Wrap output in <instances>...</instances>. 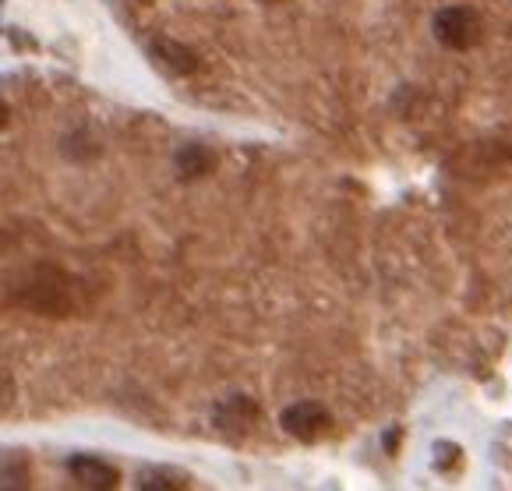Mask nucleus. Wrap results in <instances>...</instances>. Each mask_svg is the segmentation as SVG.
<instances>
[{
    "label": "nucleus",
    "mask_w": 512,
    "mask_h": 491,
    "mask_svg": "<svg viewBox=\"0 0 512 491\" xmlns=\"http://www.w3.org/2000/svg\"><path fill=\"white\" fill-rule=\"evenodd\" d=\"M152 57H156L166 71H174V75H195L198 71L195 50L177 43V39H156V43H152Z\"/></svg>",
    "instance_id": "obj_5"
},
{
    "label": "nucleus",
    "mask_w": 512,
    "mask_h": 491,
    "mask_svg": "<svg viewBox=\"0 0 512 491\" xmlns=\"http://www.w3.org/2000/svg\"><path fill=\"white\" fill-rule=\"evenodd\" d=\"M484 36V22L467 4H452L435 15V39L449 50H470Z\"/></svg>",
    "instance_id": "obj_2"
},
{
    "label": "nucleus",
    "mask_w": 512,
    "mask_h": 491,
    "mask_svg": "<svg viewBox=\"0 0 512 491\" xmlns=\"http://www.w3.org/2000/svg\"><path fill=\"white\" fill-rule=\"evenodd\" d=\"M255 417H258V407L248 396H234V400L219 410V424H223V428H230V421H237V428H248Z\"/></svg>",
    "instance_id": "obj_8"
},
{
    "label": "nucleus",
    "mask_w": 512,
    "mask_h": 491,
    "mask_svg": "<svg viewBox=\"0 0 512 491\" xmlns=\"http://www.w3.org/2000/svg\"><path fill=\"white\" fill-rule=\"evenodd\" d=\"M212 167H216V156H212L205 145L188 142L177 152V170H181V177H202V174H209Z\"/></svg>",
    "instance_id": "obj_6"
},
{
    "label": "nucleus",
    "mask_w": 512,
    "mask_h": 491,
    "mask_svg": "<svg viewBox=\"0 0 512 491\" xmlns=\"http://www.w3.org/2000/svg\"><path fill=\"white\" fill-rule=\"evenodd\" d=\"M29 484V467H25L22 453H8L4 456V488H22Z\"/></svg>",
    "instance_id": "obj_9"
},
{
    "label": "nucleus",
    "mask_w": 512,
    "mask_h": 491,
    "mask_svg": "<svg viewBox=\"0 0 512 491\" xmlns=\"http://www.w3.org/2000/svg\"><path fill=\"white\" fill-rule=\"evenodd\" d=\"M279 424H283V431H287L290 439L318 442V439H325V435L332 431V414L322 407V403L301 400V403H290V407L283 410Z\"/></svg>",
    "instance_id": "obj_3"
},
{
    "label": "nucleus",
    "mask_w": 512,
    "mask_h": 491,
    "mask_svg": "<svg viewBox=\"0 0 512 491\" xmlns=\"http://www.w3.org/2000/svg\"><path fill=\"white\" fill-rule=\"evenodd\" d=\"M18 301L25 308H32L36 315H68L71 311V297H68V280H64L61 272L53 269H39L36 280L32 283H22L18 290Z\"/></svg>",
    "instance_id": "obj_1"
},
{
    "label": "nucleus",
    "mask_w": 512,
    "mask_h": 491,
    "mask_svg": "<svg viewBox=\"0 0 512 491\" xmlns=\"http://www.w3.org/2000/svg\"><path fill=\"white\" fill-rule=\"evenodd\" d=\"M68 470H71V477L82 484V488L106 491V488H117V484H121V470L113 467V463L99 460V456H89V453L71 456Z\"/></svg>",
    "instance_id": "obj_4"
},
{
    "label": "nucleus",
    "mask_w": 512,
    "mask_h": 491,
    "mask_svg": "<svg viewBox=\"0 0 512 491\" xmlns=\"http://www.w3.org/2000/svg\"><path fill=\"white\" fill-rule=\"evenodd\" d=\"M138 488H152V491H177V488H188V474L174 467H149L142 470L138 477Z\"/></svg>",
    "instance_id": "obj_7"
}]
</instances>
